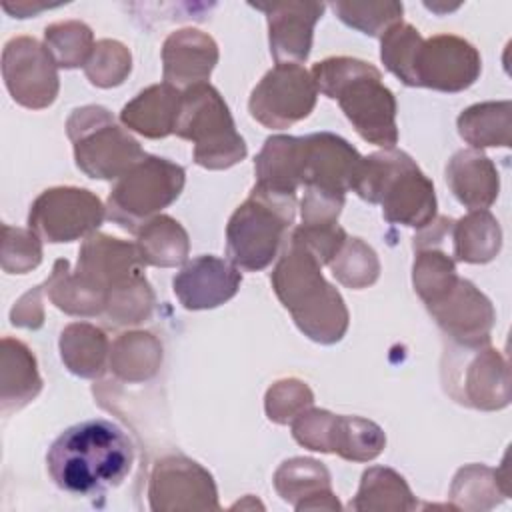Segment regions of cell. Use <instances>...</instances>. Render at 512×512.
I'll list each match as a JSON object with an SVG mask.
<instances>
[{
	"label": "cell",
	"instance_id": "1",
	"mask_svg": "<svg viewBox=\"0 0 512 512\" xmlns=\"http://www.w3.org/2000/svg\"><path fill=\"white\" fill-rule=\"evenodd\" d=\"M132 464V440L118 424L104 418L66 428L46 454L52 482L74 496H102L126 480Z\"/></svg>",
	"mask_w": 512,
	"mask_h": 512
},
{
	"label": "cell",
	"instance_id": "2",
	"mask_svg": "<svg viewBox=\"0 0 512 512\" xmlns=\"http://www.w3.org/2000/svg\"><path fill=\"white\" fill-rule=\"evenodd\" d=\"M272 288L304 336L318 344H336L348 330V308L340 292L324 278L320 260L288 238L270 274Z\"/></svg>",
	"mask_w": 512,
	"mask_h": 512
},
{
	"label": "cell",
	"instance_id": "3",
	"mask_svg": "<svg viewBox=\"0 0 512 512\" xmlns=\"http://www.w3.org/2000/svg\"><path fill=\"white\" fill-rule=\"evenodd\" d=\"M310 76L318 92L338 100L344 116L366 142L394 148L396 98L376 66L352 56H332L314 64Z\"/></svg>",
	"mask_w": 512,
	"mask_h": 512
},
{
	"label": "cell",
	"instance_id": "4",
	"mask_svg": "<svg viewBox=\"0 0 512 512\" xmlns=\"http://www.w3.org/2000/svg\"><path fill=\"white\" fill-rule=\"evenodd\" d=\"M352 190L370 204H380L392 224L424 228L436 218L432 180L402 150L384 148L362 156Z\"/></svg>",
	"mask_w": 512,
	"mask_h": 512
},
{
	"label": "cell",
	"instance_id": "5",
	"mask_svg": "<svg viewBox=\"0 0 512 512\" xmlns=\"http://www.w3.org/2000/svg\"><path fill=\"white\" fill-rule=\"evenodd\" d=\"M296 216V196L252 188L226 226V254L238 270L258 272L278 258Z\"/></svg>",
	"mask_w": 512,
	"mask_h": 512
},
{
	"label": "cell",
	"instance_id": "6",
	"mask_svg": "<svg viewBox=\"0 0 512 512\" xmlns=\"http://www.w3.org/2000/svg\"><path fill=\"white\" fill-rule=\"evenodd\" d=\"M174 134L194 144V162L208 170H226L248 152L224 98L208 82L182 90Z\"/></svg>",
	"mask_w": 512,
	"mask_h": 512
},
{
	"label": "cell",
	"instance_id": "7",
	"mask_svg": "<svg viewBox=\"0 0 512 512\" xmlns=\"http://www.w3.org/2000/svg\"><path fill=\"white\" fill-rule=\"evenodd\" d=\"M66 134L76 166L94 180H118L146 156L138 140L118 126L104 106L74 108L66 120Z\"/></svg>",
	"mask_w": 512,
	"mask_h": 512
},
{
	"label": "cell",
	"instance_id": "8",
	"mask_svg": "<svg viewBox=\"0 0 512 512\" xmlns=\"http://www.w3.org/2000/svg\"><path fill=\"white\" fill-rule=\"evenodd\" d=\"M184 182L186 172L180 164L146 154L112 186L106 216L122 230L138 232L180 196Z\"/></svg>",
	"mask_w": 512,
	"mask_h": 512
},
{
	"label": "cell",
	"instance_id": "9",
	"mask_svg": "<svg viewBox=\"0 0 512 512\" xmlns=\"http://www.w3.org/2000/svg\"><path fill=\"white\" fill-rule=\"evenodd\" d=\"M442 384L458 404L476 410H502L510 404L506 358L490 344L450 342L442 356Z\"/></svg>",
	"mask_w": 512,
	"mask_h": 512
},
{
	"label": "cell",
	"instance_id": "10",
	"mask_svg": "<svg viewBox=\"0 0 512 512\" xmlns=\"http://www.w3.org/2000/svg\"><path fill=\"white\" fill-rule=\"evenodd\" d=\"M294 440L314 452L338 454L344 460L368 462L382 454L386 436L382 428L360 416L332 414L320 408H308L292 422Z\"/></svg>",
	"mask_w": 512,
	"mask_h": 512
},
{
	"label": "cell",
	"instance_id": "11",
	"mask_svg": "<svg viewBox=\"0 0 512 512\" xmlns=\"http://www.w3.org/2000/svg\"><path fill=\"white\" fill-rule=\"evenodd\" d=\"M104 218L106 206L94 192L76 186H54L32 202L28 226L40 238L60 244L88 238Z\"/></svg>",
	"mask_w": 512,
	"mask_h": 512
},
{
	"label": "cell",
	"instance_id": "12",
	"mask_svg": "<svg viewBox=\"0 0 512 512\" xmlns=\"http://www.w3.org/2000/svg\"><path fill=\"white\" fill-rule=\"evenodd\" d=\"M318 90L302 64H276L254 86L248 110L266 128L284 130L310 116Z\"/></svg>",
	"mask_w": 512,
	"mask_h": 512
},
{
	"label": "cell",
	"instance_id": "13",
	"mask_svg": "<svg viewBox=\"0 0 512 512\" xmlns=\"http://www.w3.org/2000/svg\"><path fill=\"white\" fill-rule=\"evenodd\" d=\"M2 76L14 102L24 108H48L58 96V64L36 38L16 36L4 44Z\"/></svg>",
	"mask_w": 512,
	"mask_h": 512
},
{
	"label": "cell",
	"instance_id": "14",
	"mask_svg": "<svg viewBox=\"0 0 512 512\" xmlns=\"http://www.w3.org/2000/svg\"><path fill=\"white\" fill-rule=\"evenodd\" d=\"M148 500L154 512L220 510L212 474L196 460L180 454L156 460L150 474Z\"/></svg>",
	"mask_w": 512,
	"mask_h": 512
},
{
	"label": "cell",
	"instance_id": "15",
	"mask_svg": "<svg viewBox=\"0 0 512 512\" xmlns=\"http://www.w3.org/2000/svg\"><path fill=\"white\" fill-rule=\"evenodd\" d=\"M482 70L480 52L456 34L424 38L414 62V86L440 92H462L470 88Z\"/></svg>",
	"mask_w": 512,
	"mask_h": 512
},
{
	"label": "cell",
	"instance_id": "16",
	"mask_svg": "<svg viewBox=\"0 0 512 512\" xmlns=\"http://www.w3.org/2000/svg\"><path fill=\"white\" fill-rule=\"evenodd\" d=\"M426 308L450 342L460 346L490 344L496 312L470 280L458 276L456 284Z\"/></svg>",
	"mask_w": 512,
	"mask_h": 512
},
{
	"label": "cell",
	"instance_id": "17",
	"mask_svg": "<svg viewBox=\"0 0 512 512\" xmlns=\"http://www.w3.org/2000/svg\"><path fill=\"white\" fill-rule=\"evenodd\" d=\"M362 162L360 152L342 136L316 132L302 136V186L346 196Z\"/></svg>",
	"mask_w": 512,
	"mask_h": 512
},
{
	"label": "cell",
	"instance_id": "18",
	"mask_svg": "<svg viewBox=\"0 0 512 512\" xmlns=\"http://www.w3.org/2000/svg\"><path fill=\"white\" fill-rule=\"evenodd\" d=\"M144 268L146 262L136 244L100 232H94L84 240L76 264V272L106 294L146 278Z\"/></svg>",
	"mask_w": 512,
	"mask_h": 512
},
{
	"label": "cell",
	"instance_id": "19",
	"mask_svg": "<svg viewBox=\"0 0 512 512\" xmlns=\"http://www.w3.org/2000/svg\"><path fill=\"white\" fill-rule=\"evenodd\" d=\"M262 10L268 20L270 54L276 64H302L310 56L314 26L322 18L326 4L322 2H260L252 4Z\"/></svg>",
	"mask_w": 512,
	"mask_h": 512
},
{
	"label": "cell",
	"instance_id": "20",
	"mask_svg": "<svg viewBox=\"0 0 512 512\" xmlns=\"http://www.w3.org/2000/svg\"><path fill=\"white\" fill-rule=\"evenodd\" d=\"M240 270L218 256L204 254L184 262L172 280V290L186 310H210L236 296Z\"/></svg>",
	"mask_w": 512,
	"mask_h": 512
},
{
	"label": "cell",
	"instance_id": "21",
	"mask_svg": "<svg viewBox=\"0 0 512 512\" xmlns=\"http://www.w3.org/2000/svg\"><path fill=\"white\" fill-rule=\"evenodd\" d=\"M216 64L218 44L202 30H176L162 44V78L180 92L206 82Z\"/></svg>",
	"mask_w": 512,
	"mask_h": 512
},
{
	"label": "cell",
	"instance_id": "22",
	"mask_svg": "<svg viewBox=\"0 0 512 512\" xmlns=\"http://www.w3.org/2000/svg\"><path fill=\"white\" fill-rule=\"evenodd\" d=\"M274 488L296 512L342 508L332 492L330 472L314 458L298 456L284 460L274 472Z\"/></svg>",
	"mask_w": 512,
	"mask_h": 512
},
{
	"label": "cell",
	"instance_id": "23",
	"mask_svg": "<svg viewBox=\"0 0 512 512\" xmlns=\"http://www.w3.org/2000/svg\"><path fill=\"white\" fill-rule=\"evenodd\" d=\"M446 182L456 200L472 210H488L498 198L500 178L494 162L480 150H458L446 164Z\"/></svg>",
	"mask_w": 512,
	"mask_h": 512
},
{
	"label": "cell",
	"instance_id": "24",
	"mask_svg": "<svg viewBox=\"0 0 512 512\" xmlns=\"http://www.w3.org/2000/svg\"><path fill=\"white\" fill-rule=\"evenodd\" d=\"M256 184L262 190L296 196L302 186V136L266 138L254 160Z\"/></svg>",
	"mask_w": 512,
	"mask_h": 512
},
{
	"label": "cell",
	"instance_id": "25",
	"mask_svg": "<svg viewBox=\"0 0 512 512\" xmlns=\"http://www.w3.org/2000/svg\"><path fill=\"white\" fill-rule=\"evenodd\" d=\"M182 92L166 82L152 84L132 98L120 112L126 128L146 138H166L174 134Z\"/></svg>",
	"mask_w": 512,
	"mask_h": 512
},
{
	"label": "cell",
	"instance_id": "26",
	"mask_svg": "<svg viewBox=\"0 0 512 512\" xmlns=\"http://www.w3.org/2000/svg\"><path fill=\"white\" fill-rule=\"evenodd\" d=\"M0 400L2 412H14L32 402L42 390L36 358L32 350L14 338H2L0 354Z\"/></svg>",
	"mask_w": 512,
	"mask_h": 512
},
{
	"label": "cell",
	"instance_id": "27",
	"mask_svg": "<svg viewBox=\"0 0 512 512\" xmlns=\"http://www.w3.org/2000/svg\"><path fill=\"white\" fill-rule=\"evenodd\" d=\"M510 494L506 456L500 470L484 464H468L460 468L450 486L452 508L490 510Z\"/></svg>",
	"mask_w": 512,
	"mask_h": 512
},
{
	"label": "cell",
	"instance_id": "28",
	"mask_svg": "<svg viewBox=\"0 0 512 512\" xmlns=\"http://www.w3.org/2000/svg\"><path fill=\"white\" fill-rule=\"evenodd\" d=\"M50 302L70 316H98L104 314L108 294L70 270L68 260H56L50 278L44 282Z\"/></svg>",
	"mask_w": 512,
	"mask_h": 512
},
{
	"label": "cell",
	"instance_id": "29",
	"mask_svg": "<svg viewBox=\"0 0 512 512\" xmlns=\"http://www.w3.org/2000/svg\"><path fill=\"white\" fill-rule=\"evenodd\" d=\"M64 366L80 378H98L106 370L110 344L102 328L88 322H72L60 334Z\"/></svg>",
	"mask_w": 512,
	"mask_h": 512
},
{
	"label": "cell",
	"instance_id": "30",
	"mask_svg": "<svg viewBox=\"0 0 512 512\" xmlns=\"http://www.w3.org/2000/svg\"><path fill=\"white\" fill-rule=\"evenodd\" d=\"M416 506L418 502L404 476L386 466L368 468L350 502V508L358 512H406Z\"/></svg>",
	"mask_w": 512,
	"mask_h": 512
},
{
	"label": "cell",
	"instance_id": "31",
	"mask_svg": "<svg viewBox=\"0 0 512 512\" xmlns=\"http://www.w3.org/2000/svg\"><path fill=\"white\" fill-rule=\"evenodd\" d=\"M162 364V346L150 332L120 334L110 346L108 366L124 382H144L156 376Z\"/></svg>",
	"mask_w": 512,
	"mask_h": 512
},
{
	"label": "cell",
	"instance_id": "32",
	"mask_svg": "<svg viewBox=\"0 0 512 512\" xmlns=\"http://www.w3.org/2000/svg\"><path fill=\"white\" fill-rule=\"evenodd\" d=\"M454 260L486 264L494 260L502 246V230L488 210H472L452 226Z\"/></svg>",
	"mask_w": 512,
	"mask_h": 512
},
{
	"label": "cell",
	"instance_id": "33",
	"mask_svg": "<svg viewBox=\"0 0 512 512\" xmlns=\"http://www.w3.org/2000/svg\"><path fill=\"white\" fill-rule=\"evenodd\" d=\"M458 132L474 150L512 144V104L480 102L458 116Z\"/></svg>",
	"mask_w": 512,
	"mask_h": 512
},
{
	"label": "cell",
	"instance_id": "34",
	"mask_svg": "<svg viewBox=\"0 0 512 512\" xmlns=\"http://www.w3.org/2000/svg\"><path fill=\"white\" fill-rule=\"evenodd\" d=\"M136 246L146 264L160 268L184 264L190 250L186 230L166 214L154 216L136 232Z\"/></svg>",
	"mask_w": 512,
	"mask_h": 512
},
{
	"label": "cell",
	"instance_id": "35",
	"mask_svg": "<svg viewBox=\"0 0 512 512\" xmlns=\"http://www.w3.org/2000/svg\"><path fill=\"white\" fill-rule=\"evenodd\" d=\"M414 252L412 284L416 294L428 306L442 298L456 284V260L448 256L440 246H426Z\"/></svg>",
	"mask_w": 512,
	"mask_h": 512
},
{
	"label": "cell",
	"instance_id": "36",
	"mask_svg": "<svg viewBox=\"0 0 512 512\" xmlns=\"http://www.w3.org/2000/svg\"><path fill=\"white\" fill-rule=\"evenodd\" d=\"M328 266L332 270V276L342 286L352 290L372 286L380 276L378 256L362 238H346V242Z\"/></svg>",
	"mask_w": 512,
	"mask_h": 512
},
{
	"label": "cell",
	"instance_id": "37",
	"mask_svg": "<svg viewBox=\"0 0 512 512\" xmlns=\"http://www.w3.org/2000/svg\"><path fill=\"white\" fill-rule=\"evenodd\" d=\"M44 42L56 64L62 68L84 66L94 48V34L80 20H64L46 26Z\"/></svg>",
	"mask_w": 512,
	"mask_h": 512
},
{
	"label": "cell",
	"instance_id": "38",
	"mask_svg": "<svg viewBox=\"0 0 512 512\" xmlns=\"http://www.w3.org/2000/svg\"><path fill=\"white\" fill-rule=\"evenodd\" d=\"M422 40V34L408 22L394 24L380 38V58L386 70L406 86H414V62Z\"/></svg>",
	"mask_w": 512,
	"mask_h": 512
},
{
	"label": "cell",
	"instance_id": "39",
	"mask_svg": "<svg viewBox=\"0 0 512 512\" xmlns=\"http://www.w3.org/2000/svg\"><path fill=\"white\" fill-rule=\"evenodd\" d=\"M330 8L334 14L350 28L360 30L362 34L382 38L388 28L402 22V4L400 2H332Z\"/></svg>",
	"mask_w": 512,
	"mask_h": 512
},
{
	"label": "cell",
	"instance_id": "40",
	"mask_svg": "<svg viewBox=\"0 0 512 512\" xmlns=\"http://www.w3.org/2000/svg\"><path fill=\"white\" fill-rule=\"evenodd\" d=\"M156 298L146 278L130 282L108 294L104 318L114 326H134L150 318Z\"/></svg>",
	"mask_w": 512,
	"mask_h": 512
},
{
	"label": "cell",
	"instance_id": "41",
	"mask_svg": "<svg viewBox=\"0 0 512 512\" xmlns=\"http://www.w3.org/2000/svg\"><path fill=\"white\" fill-rule=\"evenodd\" d=\"M132 70L130 50L118 40H98L92 48L88 62L84 64V74L90 84L98 88L120 86Z\"/></svg>",
	"mask_w": 512,
	"mask_h": 512
},
{
	"label": "cell",
	"instance_id": "42",
	"mask_svg": "<svg viewBox=\"0 0 512 512\" xmlns=\"http://www.w3.org/2000/svg\"><path fill=\"white\" fill-rule=\"evenodd\" d=\"M314 402V394L306 382L298 378H284L272 384L264 398L266 416L276 424H288L298 414L308 410Z\"/></svg>",
	"mask_w": 512,
	"mask_h": 512
},
{
	"label": "cell",
	"instance_id": "43",
	"mask_svg": "<svg viewBox=\"0 0 512 512\" xmlns=\"http://www.w3.org/2000/svg\"><path fill=\"white\" fill-rule=\"evenodd\" d=\"M2 270L8 274H26L42 260V242L32 228H14L4 224Z\"/></svg>",
	"mask_w": 512,
	"mask_h": 512
},
{
	"label": "cell",
	"instance_id": "44",
	"mask_svg": "<svg viewBox=\"0 0 512 512\" xmlns=\"http://www.w3.org/2000/svg\"><path fill=\"white\" fill-rule=\"evenodd\" d=\"M298 244L306 246L320 264H330V260L338 254L342 244L346 242V230L336 224H300L296 226L290 236Z\"/></svg>",
	"mask_w": 512,
	"mask_h": 512
},
{
	"label": "cell",
	"instance_id": "45",
	"mask_svg": "<svg viewBox=\"0 0 512 512\" xmlns=\"http://www.w3.org/2000/svg\"><path fill=\"white\" fill-rule=\"evenodd\" d=\"M344 206V196L322 192L316 188H304L300 200L302 224H336Z\"/></svg>",
	"mask_w": 512,
	"mask_h": 512
},
{
	"label": "cell",
	"instance_id": "46",
	"mask_svg": "<svg viewBox=\"0 0 512 512\" xmlns=\"http://www.w3.org/2000/svg\"><path fill=\"white\" fill-rule=\"evenodd\" d=\"M44 284L34 286L28 290L12 308L10 312V322L20 328H40L44 324V306H42V292Z\"/></svg>",
	"mask_w": 512,
	"mask_h": 512
},
{
	"label": "cell",
	"instance_id": "47",
	"mask_svg": "<svg viewBox=\"0 0 512 512\" xmlns=\"http://www.w3.org/2000/svg\"><path fill=\"white\" fill-rule=\"evenodd\" d=\"M2 6H4V10H6V12H10L14 18H28V16H36V14H40L42 10L52 8L50 4H40V2H16L14 6H12V4H8V2H4Z\"/></svg>",
	"mask_w": 512,
	"mask_h": 512
}]
</instances>
